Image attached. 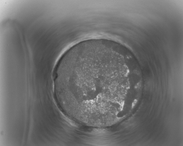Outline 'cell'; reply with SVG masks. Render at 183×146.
<instances>
[{"label":"cell","instance_id":"6da1fadb","mask_svg":"<svg viewBox=\"0 0 183 146\" xmlns=\"http://www.w3.org/2000/svg\"><path fill=\"white\" fill-rule=\"evenodd\" d=\"M110 66L103 60L92 59L69 67L65 78L64 95L77 120L101 124L114 118L117 110L114 82L107 73Z\"/></svg>","mask_w":183,"mask_h":146}]
</instances>
